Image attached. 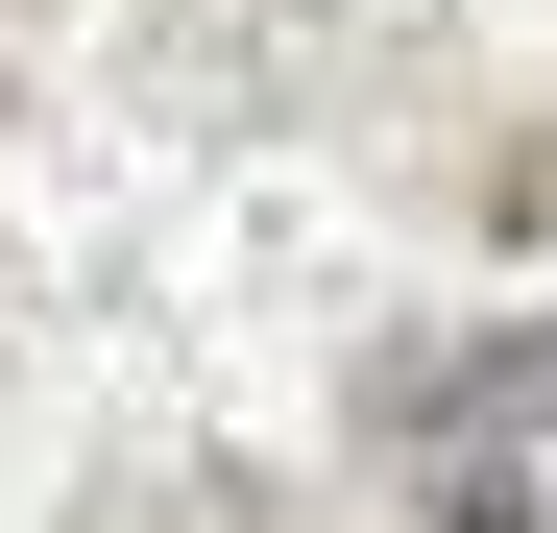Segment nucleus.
Segmentation results:
<instances>
[{
    "instance_id": "obj_1",
    "label": "nucleus",
    "mask_w": 557,
    "mask_h": 533,
    "mask_svg": "<svg viewBox=\"0 0 557 533\" xmlns=\"http://www.w3.org/2000/svg\"><path fill=\"white\" fill-rule=\"evenodd\" d=\"M363 461H388L412 533H557V315L363 364Z\"/></svg>"
},
{
    "instance_id": "obj_2",
    "label": "nucleus",
    "mask_w": 557,
    "mask_h": 533,
    "mask_svg": "<svg viewBox=\"0 0 557 533\" xmlns=\"http://www.w3.org/2000/svg\"><path fill=\"white\" fill-rule=\"evenodd\" d=\"M146 533H315V509H267V485H146Z\"/></svg>"
},
{
    "instance_id": "obj_3",
    "label": "nucleus",
    "mask_w": 557,
    "mask_h": 533,
    "mask_svg": "<svg viewBox=\"0 0 557 533\" xmlns=\"http://www.w3.org/2000/svg\"><path fill=\"white\" fill-rule=\"evenodd\" d=\"M485 219H509V243H557V122H533V146L485 170Z\"/></svg>"
}]
</instances>
